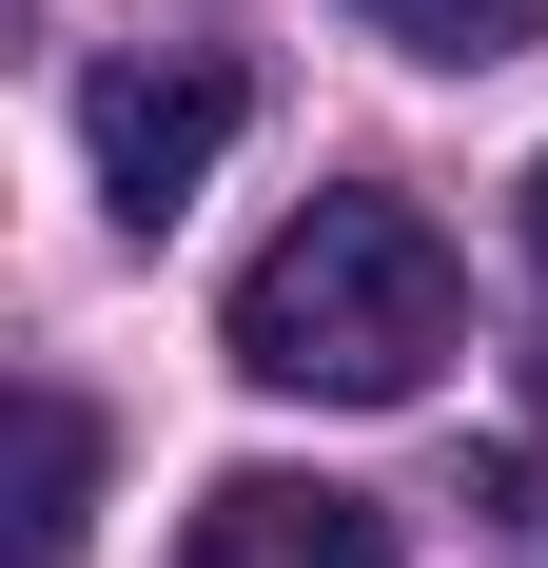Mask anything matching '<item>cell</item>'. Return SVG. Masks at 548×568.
Returning <instances> with one entry per match:
<instances>
[{
	"label": "cell",
	"instance_id": "obj_7",
	"mask_svg": "<svg viewBox=\"0 0 548 568\" xmlns=\"http://www.w3.org/2000/svg\"><path fill=\"white\" fill-rule=\"evenodd\" d=\"M529 393H548V353H529Z\"/></svg>",
	"mask_w": 548,
	"mask_h": 568
},
{
	"label": "cell",
	"instance_id": "obj_5",
	"mask_svg": "<svg viewBox=\"0 0 548 568\" xmlns=\"http://www.w3.org/2000/svg\"><path fill=\"white\" fill-rule=\"evenodd\" d=\"M373 40H412V59H450V79H490V59H529L548 40V0H353Z\"/></svg>",
	"mask_w": 548,
	"mask_h": 568
},
{
	"label": "cell",
	"instance_id": "obj_2",
	"mask_svg": "<svg viewBox=\"0 0 548 568\" xmlns=\"http://www.w3.org/2000/svg\"><path fill=\"white\" fill-rule=\"evenodd\" d=\"M235 118L255 99H235L216 59H99V79H79V158H99L118 216H176V196L235 158Z\"/></svg>",
	"mask_w": 548,
	"mask_h": 568
},
{
	"label": "cell",
	"instance_id": "obj_3",
	"mask_svg": "<svg viewBox=\"0 0 548 568\" xmlns=\"http://www.w3.org/2000/svg\"><path fill=\"white\" fill-rule=\"evenodd\" d=\"M176 568H392V510L373 490H333V470H216Z\"/></svg>",
	"mask_w": 548,
	"mask_h": 568
},
{
	"label": "cell",
	"instance_id": "obj_4",
	"mask_svg": "<svg viewBox=\"0 0 548 568\" xmlns=\"http://www.w3.org/2000/svg\"><path fill=\"white\" fill-rule=\"evenodd\" d=\"M99 510V412L79 393H20V510H0V568H59Z\"/></svg>",
	"mask_w": 548,
	"mask_h": 568
},
{
	"label": "cell",
	"instance_id": "obj_6",
	"mask_svg": "<svg viewBox=\"0 0 548 568\" xmlns=\"http://www.w3.org/2000/svg\"><path fill=\"white\" fill-rule=\"evenodd\" d=\"M529 255H548V158H529Z\"/></svg>",
	"mask_w": 548,
	"mask_h": 568
},
{
	"label": "cell",
	"instance_id": "obj_1",
	"mask_svg": "<svg viewBox=\"0 0 548 568\" xmlns=\"http://www.w3.org/2000/svg\"><path fill=\"white\" fill-rule=\"evenodd\" d=\"M235 373L255 393H314V412H412L470 334V294H450V235L412 196H314V216H274L235 255Z\"/></svg>",
	"mask_w": 548,
	"mask_h": 568
}]
</instances>
